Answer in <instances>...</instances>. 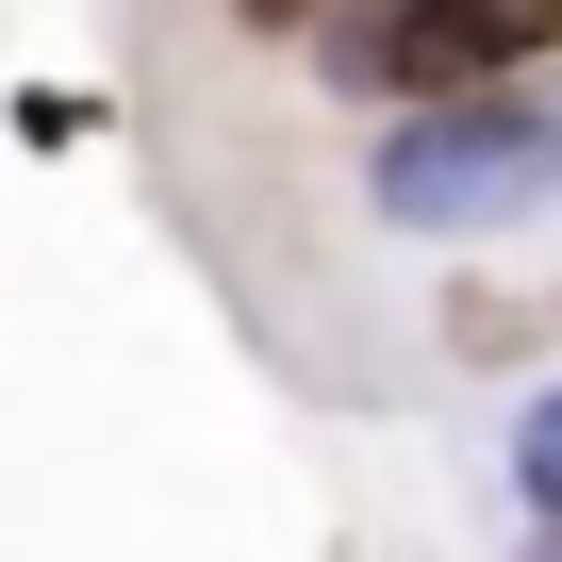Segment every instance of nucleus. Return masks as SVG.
Masks as SVG:
<instances>
[{"mask_svg": "<svg viewBox=\"0 0 562 562\" xmlns=\"http://www.w3.org/2000/svg\"><path fill=\"white\" fill-rule=\"evenodd\" d=\"M546 562H562V513H546Z\"/></svg>", "mask_w": 562, "mask_h": 562, "instance_id": "5", "label": "nucleus"}, {"mask_svg": "<svg viewBox=\"0 0 562 562\" xmlns=\"http://www.w3.org/2000/svg\"><path fill=\"white\" fill-rule=\"evenodd\" d=\"M513 496H529V513H562V397H529V414H513Z\"/></svg>", "mask_w": 562, "mask_h": 562, "instance_id": "3", "label": "nucleus"}, {"mask_svg": "<svg viewBox=\"0 0 562 562\" xmlns=\"http://www.w3.org/2000/svg\"><path fill=\"white\" fill-rule=\"evenodd\" d=\"M562 50V0H331L315 18V83L331 100H430V83H496Z\"/></svg>", "mask_w": 562, "mask_h": 562, "instance_id": "2", "label": "nucleus"}, {"mask_svg": "<svg viewBox=\"0 0 562 562\" xmlns=\"http://www.w3.org/2000/svg\"><path fill=\"white\" fill-rule=\"evenodd\" d=\"M364 182H381L397 232H513V215L562 182V83H546V67L430 83V100L364 149Z\"/></svg>", "mask_w": 562, "mask_h": 562, "instance_id": "1", "label": "nucleus"}, {"mask_svg": "<svg viewBox=\"0 0 562 562\" xmlns=\"http://www.w3.org/2000/svg\"><path fill=\"white\" fill-rule=\"evenodd\" d=\"M232 18H248V34H315L331 0H232Z\"/></svg>", "mask_w": 562, "mask_h": 562, "instance_id": "4", "label": "nucleus"}]
</instances>
